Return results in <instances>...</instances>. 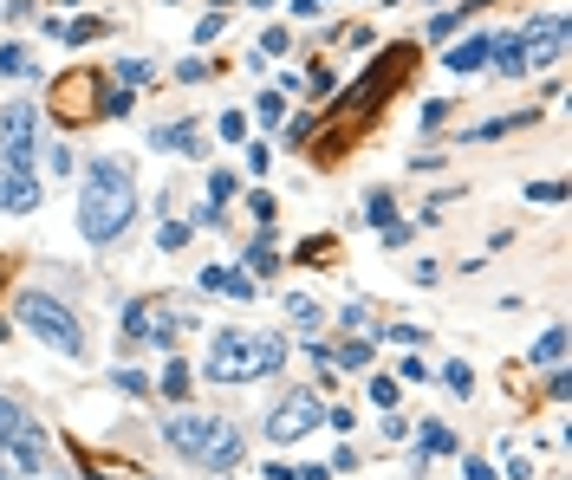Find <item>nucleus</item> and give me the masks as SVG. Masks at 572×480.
Returning a JSON list of instances; mask_svg holds the SVG:
<instances>
[{
    "mask_svg": "<svg viewBox=\"0 0 572 480\" xmlns=\"http://www.w3.org/2000/svg\"><path fill=\"white\" fill-rule=\"evenodd\" d=\"M559 357H566V331H559V325H547V331H540V345H533V363L559 371Z\"/></svg>",
    "mask_w": 572,
    "mask_h": 480,
    "instance_id": "obj_15",
    "label": "nucleus"
},
{
    "mask_svg": "<svg viewBox=\"0 0 572 480\" xmlns=\"http://www.w3.org/2000/svg\"><path fill=\"white\" fill-rule=\"evenodd\" d=\"M443 65H449V72H481V65H488V39H481V33H475V39H462Z\"/></svg>",
    "mask_w": 572,
    "mask_h": 480,
    "instance_id": "obj_13",
    "label": "nucleus"
},
{
    "mask_svg": "<svg viewBox=\"0 0 572 480\" xmlns=\"http://www.w3.org/2000/svg\"><path fill=\"white\" fill-rule=\"evenodd\" d=\"M202 286H208V292H228V299H248V292H254V279H248V273H234V266H202Z\"/></svg>",
    "mask_w": 572,
    "mask_h": 480,
    "instance_id": "obj_12",
    "label": "nucleus"
},
{
    "mask_svg": "<svg viewBox=\"0 0 572 480\" xmlns=\"http://www.w3.org/2000/svg\"><path fill=\"white\" fill-rule=\"evenodd\" d=\"M319 389H286L280 409L267 415V441H299V435H312L319 429Z\"/></svg>",
    "mask_w": 572,
    "mask_h": 480,
    "instance_id": "obj_7",
    "label": "nucleus"
},
{
    "mask_svg": "<svg viewBox=\"0 0 572 480\" xmlns=\"http://www.w3.org/2000/svg\"><path fill=\"white\" fill-rule=\"evenodd\" d=\"M40 208V182L26 169H7V214H33Z\"/></svg>",
    "mask_w": 572,
    "mask_h": 480,
    "instance_id": "obj_11",
    "label": "nucleus"
},
{
    "mask_svg": "<svg viewBox=\"0 0 572 480\" xmlns=\"http://www.w3.org/2000/svg\"><path fill=\"white\" fill-rule=\"evenodd\" d=\"M286 319H293L299 331H312V325H319V305H312L306 292H293V299H286Z\"/></svg>",
    "mask_w": 572,
    "mask_h": 480,
    "instance_id": "obj_19",
    "label": "nucleus"
},
{
    "mask_svg": "<svg viewBox=\"0 0 572 480\" xmlns=\"http://www.w3.org/2000/svg\"><path fill=\"white\" fill-rule=\"evenodd\" d=\"M189 240V221H163L156 228V247H182Z\"/></svg>",
    "mask_w": 572,
    "mask_h": 480,
    "instance_id": "obj_29",
    "label": "nucleus"
},
{
    "mask_svg": "<svg viewBox=\"0 0 572 480\" xmlns=\"http://www.w3.org/2000/svg\"><path fill=\"white\" fill-rule=\"evenodd\" d=\"M182 389H189V371L182 363H163V397H182Z\"/></svg>",
    "mask_w": 572,
    "mask_h": 480,
    "instance_id": "obj_27",
    "label": "nucleus"
},
{
    "mask_svg": "<svg viewBox=\"0 0 572 480\" xmlns=\"http://www.w3.org/2000/svg\"><path fill=\"white\" fill-rule=\"evenodd\" d=\"M248 208H254V221H260V234H267V228H274V214H280V202H274V195H267V188L254 195V202H248Z\"/></svg>",
    "mask_w": 572,
    "mask_h": 480,
    "instance_id": "obj_24",
    "label": "nucleus"
},
{
    "mask_svg": "<svg viewBox=\"0 0 572 480\" xmlns=\"http://www.w3.org/2000/svg\"><path fill=\"white\" fill-rule=\"evenodd\" d=\"M20 325L33 331V337H46L59 357H85V331H78L72 305H59L52 292H26V299H20Z\"/></svg>",
    "mask_w": 572,
    "mask_h": 480,
    "instance_id": "obj_4",
    "label": "nucleus"
},
{
    "mask_svg": "<svg viewBox=\"0 0 572 480\" xmlns=\"http://www.w3.org/2000/svg\"><path fill=\"white\" fill-rule=\"evenodd\" d=\"M222 26H228V20H222V13H208V20H202V26H196V39H202V46H208V39H222Z\"/></svg>",
    "mask_w": 572,
    "mask_h": 480,
    "instance_id": "obj_37",
    "label": "nucleus"
},
{
    "mask_svg": "<svg viewBox=\"0 0 572 480\" xmlns=\"http://www.w3.org/2000/svg\"><path fill=\"white\" fill-rule=\"evenodd\" d=\"M0 480H7V467H0Z\"/></svg>",
    "mask_w": 572,
    "mask_h": 480,
    "instance_id": "obj_44",
    "label": "nucleus"
},
{
    "mask_svg": "<svg viewBox=\"0 0 572 480\" xmlns=\"http://www.w3.org/2000/svg\"><path fill=\"white\" fill-rule=\"evenodd\" d=\"M371 397H377V403L391 409V403H397V377H377V383H371Z\"/></svg>",
    "mask_w": 572,
    "mask_h": 480,
    "instance_id": "obj_38",
    "label": "nucleus"
},
{
    "mask_svg": "<svg viewBox=\"0 0 572 480\" xmlns=\"http://www.w3.org/2000/svg\"><path fill=\"white\" fill-rule=\"evenodd\" d=\"M339 319H345V331H365V325H371V305H345Z\"/></svg>",
    "mask_w": 572,
    "mask_h": 480,
    "instance_id": "obj_34",
    "label": "nucleus"
},
{
    "mask_svg": "<svg viewBox=\"0 0 572 480\" xmlns=\"http://www.w3.org/2000/svg\"><path fill=\"white\" fill-rule=\"evenodd\" d=\"M241 260H248V273H254V279H274V273H280V253H274V240H267V234H260L248 253H241Z\"/></svg>",
    "mask_w": 572,
    "mask_h": 480,
    "instance_id": "obj_14",
    "label": "nucleus"
},
{
    "mask_svg": "<svg viewBox=\"0 0 572 480\" xmlns=\"http://www.w3.org/2000/svg\"><path fill=\"white\" fill-rule=\"evenodd\" d=\"M299 260H306V266H325V260H332V240H325V234H312L306 247H299Z\"/></svg>",
    "mask_w": 572,
    "mask_h": 480,
    "instance_id": "obj_25",
    "label": "nucleus"
},
{
    "mask_svg": "<svg viewBox=\"0 0 572 480\" xmlns=\"http://www.w3.org/2000/svg\"><path fill=\"white\" fill-rule=\"evenodd\" d=\"M98 33H104L98 20H72V26H66V39H72V46H85V39H98Z\"/></svg>",
    "mask_w": 572,
    "mask_h": 480,
    "instance_id": "obj_31",
    "label": "nucleus"
},
{
    "mask_svg": "<svg viewBox=\"0 0 572 480\" xmlns=\"http://www.w3.org/2000/svg\"><path fill=\"white\" fill-rule=\"evenodd\" d=\"M0 162L33 169V104H7V118H0Z\"/></svg>",
    "mask_w": 572,
    "mask_h": 480,
    "instance_id": "obj_9",
    "label": "nucleus"
},
{
    "mask_svg": "<svg viewBox=\"0 0 572 480\" xmlns=\"http://www.w3.org/2000/svg\"><path fill=\"white\" fill-rule=\"evenodd\" d=\"M449 448H455V435L443 429V422H429L423 429V455H449Z\"/></svg>",
    "mask_w": 572,
    "mask_h": 480,
    "instance_id": "obj_23",
    "label": "nucleus"
},
{
    "mask_svg": "<svg viewBox=\"0 0 572 480\" xmlns=\"http://www.w3.org/2000/svg\"><path fill=\"white\" fill-rule=\"evenodd\" d=\"M0 72H13V78H26V72H33V59H26V46H0Z\"/></svg>",
    "mask_w": 572,
    "mask_h": 480,
    "instance_id": "obj_21",
    "label": "nucleus"
},
{
    "mask_svg": "<svg viewBox=\"0 0 572 480\" xmlns=\"http://www.w3.org/2000/svg\"><path fill=\"white\" fill-rule=\"evenodd\" d=\"M514 39H521L527 65H553L559 52H566V13H540V20H527Z\"/></svg>",
    "mask_w": 572,
    "mask_h": 480,
    "instance_id": "obj_8",
    "label": "nucleus"
},
{
    "mask_svg": "<svg viewBox=\"0 0 572 480\" xmlns=\"http://www.w3.org/2000/svg\"><path fill=\"white\" fill-rule=\"evenodd\" d=\"M130 214H137V182H130V162H92L85 169V195H78V228L85 240H118L130 228Z\"/></svg>",
    "mask_w": 572,
    "mask_h": 480,
    "instance_id": "obj_1",
    "label": "nucleus"
},
{
    "mask_svg": "<svg viewBox=\"0 0 572 480\" xmlns=\"http://www.w3.org/2000/svg\"><path fill=\"white\" fill-rule=\"evenodd\" d=\"M0 214H7V162H0Z\"/></svg>",
    "mask_w": 572,
    "mask_h": 480,
    "instance_id": "obj_42",
    "label": "nucleus"
},
{
    "mask_svg": "<svg viewBox=\"0 0 572 480\" xmlns=\"http://www.w3.org/2000/svg\"><path fill=\"white\" fill-rule=\"evenodd\" d=\"M397 377H403V383H423V377H429V363H423V357H403V363H397Z\"/></svg>",
    "mask_w": 572,
    "mask_h": 480,
    "instance_id": "obj_32",
    "label": "nucleus"
},
{
    "mask_svg": "<svg viewBox=\"0 0 572 480\" xmlns=\"http://www.w3.org/2000/svg\"><path fill=\"white\" fill-rule=\"evenodd\" d=\"M527 202H566V182H527Z\"/></svg>",
    "mask_w": 572,
    "mask_h": 480,
    "instance_id": "obj_26",
    "label": "nucleus"
},
{
    "mask_svg": "<svg viewBox=\"0 0 572 480\" xmlns=\"http://www.w3.org/2000/svg\"><path fill=\"white\" fill-rule=\"evenodd\" d=\"M7 266H13V260H7V253H0V292H7Z\"/></svg>",
    "mask_w": 572,
    "mask_h": 480,
    "instance_id": "obj_43",
    "label": "nucleus"
},
{
    "mask_svg": "<svg viewBox=\"0 0 572 480\" xmlns=\"http://www.w3.org/2000/svg\"><path fill=\"white\" fill-rule=\"evenodd\" d=\"M130 104H137L130 92H104V110H111V118H130Z\"/></svg>",
    "mask_w": 572,
    "mask_h": 480,
    "instance_id": "obj_35",
    "label": "nucleus"
},
{
    "mask_svg": "<svg viewBox=\"0 0 572 480\" xmlns=\"http://www.w3.org/2000/svg\"><path fill=\"white\" fill-rule=\"evenodd\" d=\"M332 363H339V371H365V363H371V345H365V331L351 337V345H339V351H332Z\"/></svg>",
    "mask_w": 572,
    "mask_h": 480,
    "instance_id": "obj_17",
    "label": "nucleus"
},
{
    "mask_svg": "<svg viewBox=\"0 0 572 480\" xmlns=\"http://www.w3.org/2000/svg\"><path fill=\"white\" fill-rule=\"evenodd\" d=\"M118 72H124V84H144V78H150V65H144V59H124Z\"/></svg>",
    "mask_w": 572,
    "mask_h": 480,
    "instance_id": "obj_40",
    "label": "nucleus"
},
{
    "mask_svg": "<svg viewBox=\"0 0 572 480\" xmlns=\"http://www.w3.org/2000/svg\"><path fill=\"white\" fill-rule=\"evenodd\" d=\"M46 162H52V176H72V150H66V144H52Z\"/></svg>",
    "mask_w": 572,
    "mask_h": 480,
    "instance_id": "obj_33",
    "label": "nucleus"
},
{
    "mask_svg": "<svg viewBox=\"0 0 572 480\" xmlns=\"http://www.w3.org/2000/svg\"><path fill=\"white\" fill-rule=\"evenodd\" d=\"M228 195H234V176H222V169H215V176H208V208H222Z\"/></svg>",
    "mask_w": 572,
    "mask_h": 480,
    "instance_id": "obj_28",
    "label": "nucleus"
},
{
    "mask_svg": "<svg viewBox=\"0 0 572 480\" xmlns=\"http://www.w3.org/2000/svg\"><path fill=\"white\" fill-rule=\"evenodd\" d=\"M0 448H7L13 467H26V474H46V467H52L46 435L33 429V415H26L20 403H7V397H0Z\"/></svg>",
    "mask_w": 572,
    "mask_h": 480,
    "instance_id": "obj_5",
    "label": "nucleus"
},
{
    "mask_svg": "<svg viewBox=\"0 0 572 480\" xmlns=\"http://www.w3.org/2000/svg\"><path fill=\"white\" fill-rule=\"evenodd\" d=\"M254 118H260V130H274V124L286 118V98H274V92H267V98H254Z\"/></svg>",
    "mask_w": 572,
    "mask_h": 480,
    "instance_id": "obj_20",
    "label": "nucleus"
},
{
    "mask_svg": "<svg viewBox=\"0 0 572 480\" xmlns=\"http://www.w3.org/2000/svg\"><path fill=\"white\" fill-rule=\"evenodd\" d=\"M462 480H495V467H488V461H475V455H469V461H462Z\"/></svg>",
    "mask_w": 572,
    "mask_h": 480,
    "instance_id": "obj_39",
    "label": "nucleus"
},
{
    "mask_svg": "<svg viewBox=\"0 0 572 480\" xmlns=\"http://www.w3.org/2000/svg\"><path fill=\"white\" fill-rule=\"evenodd\" d=\"M443 377H449V389H455V397H469V389H475V377H469V363H449Z\"/></svg>",
    "mask_w": 572,
    "mask_h": 480,
    "instance_id": "obj_30",
    "label": "nucleus"
},
{
    "mask_svg": "<svg viewBox=\"0 0 572 480\" xmlns=\"http://www.w3.org/2000/svg\"><path fill=\"white\" fill-rule=\"evenodd\" d=\"M124 337L130 345H176V319H156V305H130L124 312Z\"/></svg>",
    "mask_w": 572,
    "mask_h": 480,
    "instance_id": "obj_10",
    "label": "nucleus"
},
{
    "mask_svg": "<svg viewBox=\"0 0 572 480\" xmlns=\"http://www.w3.org/2000/svg\"><path fill=\"white\" fill-rule=\"evenodd\" d=\"M215 130H222V136H228V144H241V136H248V124H241V118H234V110H228V118H215Z\"/></svg>",
    "mask_w": 572,
    "mask_h": 480,
    "instance_id": "obj_36",
    "label": "nucleus"
},
{
    "mask_svg": "<svg viewBox=\"0 0 572 480\" xmlns=\"http://www.w3.org/2000/svg\"><path fill=\"white\" fill-rule=\"evenodd\" d=\"M280 52H286V26H267V33H260V46H254V65L280 59Z\"/></svg>",
    "mask_w": 572,
    "mask_h": 480,
    "instance_id": "obj_18",
    "label": "nucleus"
},
{
    "mask_svg": "<svg viewBox=\"0 0 572 480\" xmlns=\"http://www.w3.org/2000/svg\"><path fill=\"white\" fill-rule=\"evenodd\" d=\"M280 357H286V337H274V331H215L202 377H215V383H254L267 371H280Z\"/></svg>",
    "mask_w": 572,
    "mask_h": 480,
    "instance_id": "obj_2",
    "label": "nucleus"
},
{
    "mask_svg": "<svg viewBox=\"0 0 572 480\" xmlns=\"http://www.w3.org/2000/svg\"><path fill=\"white\" fill-rule=\"evenodd\" d=\"M267 480H299V467H286V461H274V467H267Z\"/></svg>",
    "mask_w": 572,
    "mask_h": 480,
    "instance_id": "obj_41",
    "label": "nucleus"
},
{
    "mask_svg": "<svg viewBox=\"0 0 572 480\" xmlns=\"http://www.w3.org/2000/svg\"><path fill=\"white\" fill-rule=\"evenodd\" d=\"M104 110V78L92 65H78V72H59V84H52V118H66V124H92Z\"/></svg>",
    "mask_w": 572,
    "mask_h": 480,
    "instance_id": "obj_6",
    "label": "nucleus"
},
{
    "mask_svg": "<svg viewBox=\"0 0 572 480\" xmlns=\"http://www.w3.org/2000/svg\"><path fill=\"white\" fill-rule=\"evenodd\" d=\"M150 144H156V150H196V124H163Z\"/></svg>",
    "mask_w": 572,
    "mask_h": 480,
    "instance_id": "obj_16",
    "label": "nucleus"
},
{
    "mask_svg": "<svg viewBox=\"0 0 572 480\" xmlns=\"http://www.w3.org/2000/svg\"><path fill=\"white\" fill-rule=\"evenodd\" d=\"M365 221H377V228H391V188L365 195Z\"/></svg>",
    "mask_w": 572,
    "mask_h": 480,
    "instance_id": "obj_22",
    "label": "nucleus"
},
{
    "mask_svg": "<svg viewBox=\"0 0 572 480\" xmlns=\"http://www.w3.org/2000/svg\"><path fill=\"white\" fill-rule=\"evenodd\" d=\"M163 441L189 455L196 467H234L241 461V429L222 415H163Z\"/></svg>",
    "mask_w": 572,
    "mask_h": 480,
    "instance_id": "obj_3",
    "label": "nucleus"
}]
</instances>
